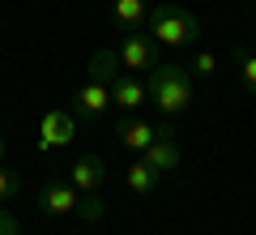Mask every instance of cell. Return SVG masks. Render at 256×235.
I'll return each instance as SVG.
<instances>
[{"label":"cell","mask_w":256,"mask_h":235,"mask_svg":"<svg viewBox=\"0 0 256 235\" xmlns=\"http://www.w3.org/2000/svg\"><path fill=\"white\" fill-rule=\"evenodd\" d=\"M230 60H235V69H239V82H244V90L256 94V52L235 47V52H230Z\"/></svg>","instance_id":"14"},{"label":"cell","mask_w":256,"mask_h":235,"mask_svg":"<svg viewBox=\"0 0 256 235\" xmlns=\"http://www.w3.org/2000/svg\"><path fill=\"white\" fill-rule=\"evenodd\" d=\"M158 137V124H150V120H141V116H124L116 124V141L124 145V150H137V154H146V145Z\"/></svg>","instance_id":"8"},{"label":"cell","mask_w":256,"mask_h":235,"mask_svg":"<svg viewBox=\"0 0 256 235\" xmlns=\"http://www.w3.org/2000/svg\"><path fill=\"white\" fill-rule=\"evenodd\" d=\"M77 214H82L86 226H94V222H102V218H107V201H102L98 192H82V201H77Z\"/></svg>","instance_id":"15"},{"label":"cell","mask_w":256,"mask_h":235,"mask_svg":"<svg viewBox=\"0 0 256 235\" xmlns=\"http://www.w3.org/2000/svg\"><path fill=\"white\" fill-rule=\"evenodd\" d=\"M18 192H22V180H18V171L0 167V201H13Z\"/></svg>","instance_id":"16"},{"label":"cell","mask_w":256,"mask_h":235,"mask_svg":"<svg viewBox=\"0 0 256 235\" xmlns=\"http://www.w3.org/2000/svg\"><path fill=\"white\" fill-rule=\"evenodd\" d=\"M73 107H77V116H90V120H98L107 107H116V103H111V86H107V82H98V77L82 82V86L73 90Z\"/></svg>","instance_id":"7"},{"label":"cell","mask_w":256,"mask_h":235,"mask_svg":"<svg viewBox=\"0 0 256 235\" xmlns=\"http://www.w3.org/2000/svg\"><path fill=\"white\" fill-rule=\"evenodd\" d=\"M77 201H82V192L68 184V175H47L43 188H38V209L43 214H77Z\"/></svg>","instance_id":"3"},{"label":"cell","mask_w":256,"mask_h":235,"mask_svg":"<svg viewBox=\"0 0 256 235\" xmlns=\"http://www.w3.org/2000/svg\"><path fill=\"white\" fill-rule=\"evenodd\" d=\"M188 69H192V77H214V69H218V56H214V52H196V60H192Z\"/></svg>","instance_id":"17"},{"label":"cell","mask_w":256,"mask_h":235,"mask_svg":"<svg viewBox=\"0 0 256 235\" xmlns=\"http://www.w3.org/2000/svg\"><path fill=\"white\" fill-rule=\"evenodd\" d=\"M146 18H150V5H146V0H116V22L124 30H141V26H146Z\"/></svg>","instance_id":"12"},{"label":"cell","mask_w":256,"mask_h":235,"mask_svg":"<svg viewBox=\"0 0 256 235\" xmlns=\"http://www.w3.org/2000/svg\"><path fill=\"white\" fill-rule=\"evenodd\" d=\"M120 73H124V64H120V56L116 52H107V47H94V56H90V77H98V82H116Z\"/></svg>","instance_id":"11"},{"label":"cell","mask_w":256,"mask_h":235,"mask_svg":"<svg viewBox=\"0 0 256 235\" xmlns=\"http://www.w3.org/2000/svg\"><path fill=\"white\" fill-rule=\"evenodd\" d=\"M77 137V124L68 111H43L38 120V150H64V145H73Z\"/></svg>","instance_id":"5"},{"label":"cell","mask_w":256,"mask_h":235,"mask_svg":"<svg viewBox=\"0 0 256 235\" xmlns=\"http://www.w3.org/2000/svg\"><path fill=\"white\" fill-rule=\"evenodd\" d=\"M146 22H150V39H154L158 47H192L201 39L196 13H192L188 5H180V0H158Z\"/></svg>","instance_id":"2"},{"label":"cell","mask_w":256,"mask_h":235,"mask_svg":"<svg viewBox=\"0 0 256 235\" xmlns=\"http://www.w3.org/2000/svg\"><path fill=\"white\" fill-rule=\"evenodd\" d=\"M146 90H150V103H154L166 120H171V116H184V111L196 103L192 69H184V64H154V69H150Z\"/></svg>","instance_id":"1"},{"label":"cell","mask_w":256,"mask_h":235,"mask_svg":"<svg viewBox=\"0 0 256 235\" xmlns=\"http://www.w3.org/2000/svg\"><path fill=\"white\" fill-rule=\"evenodd\" d=\"M0 235H18V218H13L4 205H0Z\"/></svg>","instance_id":"18"},{"label":"cell","mask_w":256,"mask_h":235,"mask_svg":"<svg viewBox=\"0 0 256 235\" xmlns=\"http://www.w3.org/2000/svg\"><path fill=\"white\" fill-rule=\"evenodd\" d=\"M102 180H107V163H102L98 154H82L73 163V171H68V184H73L77 192H98Z\"/></svg>","instance_id":"10"},{"label":"cell","mask_w":256,"mask_h":235,"mask_svg":"<svg viewBox=\"0 0 256 235\" xmlns=\"http://www.w3.org/2000/svg\"><path fill=\"white\" fill-rule=\"evenodd\" d=\"M158 180H162V175H158L146 158H137V163L128 167V192H141V197H146V192H154Z\"/></svg>","instance_id":"13"},{"label":"cell","mask_w":256,"mask_h":235,"mask_svg":"<svg viewBox=\"0 0 256 235\" xmlns=\"http://www.w3.org/2000/svg\"><path fill=\"white\" fill-rule=\"evenodd\" d=\"M0 158H4V137H0Z\"/></svg>","instance_id":"19"},{"label":"cell","mask_w":256,"mask_h":235,"mask_svg":"<svg viewBox=\"0 0 256 235\" xmlns=\"http://www.w3.org/2000/svg\"><path fill=\"white\" fill-rule=\"evenodd\" d=\"M116 56H120V64H124L128 73H137V69H146V73H150V69L158 64V43H154L150 35H137V30H128Z\"/></svg>","instance_id":"4"},{"label":"cell","mask_w":256,"mask_h":235,"mask_svg":"<svg viewBox=\"0 0 256 235\" xmlns=\"http://www.w3.org/2000/svg\"><path fill=\"white\" fill-rule=\"evenodd\" d=\"M111 103H116L124 116H132L137 107H146V103H150V90H146V82H137V77L120 73L116 82H111Z\"/></svg>","instance_id":"9"},{"label":"cell","mask_w":256,"mask_h":235,"mask_svg":"<svg viewBox=\"0 0 256 235\" xmlns=\"http://www.w3.org/2000/svg\"><path fill=\"white\" fill-rule=\"evenodd\" d=\"M141 158H146L158 175H171L175 167H180V141H175V133L162 124V128H158V137L146 145V154H141Z\"/></svg>","instance_id":"6"}]
</instances>
